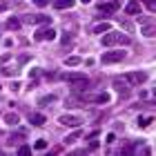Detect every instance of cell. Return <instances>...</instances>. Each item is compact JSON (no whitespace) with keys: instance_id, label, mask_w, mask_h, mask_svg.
Here are the masks:
<instances>
[{"instance_id":"1","label":"cell","mask_w":156,"mask_h":156,"mask_svg":"<svg viewBox=\"0 0 156 156\" xmlns=\"http://www.w3.org/2000/svg\"><path fill=\"white\" fill-rule=\"evenodd\" d=\"M103 47H112V45H129L132 38L127 36V34H118V31H105V36L101 38Z\"/></svg>"},{"instance_id":"2","label":"cell","mask_w":156,"mask_h":156,"mask_svg":"<svg viewBox=\"0 0 156 156\" xmlns=\"http://www.w3.org/2000/svg\"><path fill=\"white\" fill-rule=\"evenodd\" d=\"M65 78H67L69 85H74L76 91H80V89H85L89 85V80H87V76H85V74H67Z\"/></svg>"},{"instance_id":"3","label":"cell","mask_w":156,"mask_h":156,"mask_svg":"<svg viewBox=\"0 0 156 156\" xmlns=\"http://www.w3.org/2000/svg\"><path fill=\"white\" fill-rule=\"evenodd\" d=\"M123 80H125L127 85L138 87V85H143V83L147 80V74H145V72H127V74L123 76Z\"/></svg>"},{"instance_id":"4","label":"cell","mask_w":156,"mask_h":156,"mask_svg":"<svg viewBox=\"0 0 156 156\" xmlns=\"http://www.w3.org/2000/svg\"><path fill=\"white\" fill-rule=\"evenodd\" d=\"M118 9H120L118 0H103V2L98 5V11H101V13H116Z\"/></svg>"},{"instance_id":"5","label":"cell","mask_w":156,"mask_h":156,"mask_svg":"<svg viewBox=\"0 0 156 156\" xmlns=\"http://www.w3.org/2000/svg\"><path fill=\"white\" fill-rule=\"evenodd\" d=\"M56 38V29L54 27H42V29H38L36 34H34V40H54Z\"/></svg>"},{"instance_id":"6","label":"cell","mask_w":156,"mask_h":156,"mask_svg":"<svg viewBox=\"0 0 156 156\" xmlns=\"http://www.w3.org/2000/svg\"><path fill=\"white\" fill-rule=\"evenodd\" d=\"M125 58V51L120 49V51H105L103 54V65H112V62H120Z\"/></svg>"},{"instance_id":"7","label":"cell","mask_w":156,"mask_h":156,"mask_svg":"<svg viewBox=\"0 0 156 156\" xmlns=\"http://www.w3.org/2000/svg\"><path fill=\"white\" fill-rule=\"evenodd\" d=\"M58 123H60V125H65V127H80L83 120L78 118V116H69V114H65V116H60V118H58Z\"/></svg>"},{"instance_id":"8","label":"cell","mask_w":156,"mask_h":156,"mask_svg":"<svg viewBox=\"0 0 156 156\" xmlns=\"http://www.w3.org/2000/svg\"><path fill=\"white\" fill-rule=\"evenodd\" d=\"M125 13L127 16H138L140 13V0H129L125 5Z\"/></svg>"},{"instance_id":"9","label":"cell","mask_w":156,"mask_h":156,"mask_svg":"<svg viewBox=\"0 0 156 156\" xmlns=\"http://www.w3.org/2000/svg\"><path fill=\"white\" fill-rule=\"evenodd\" d=\"M83 101H87V103H109V96L107 94H94V96H83Z\"/></svg>"},{"instance_id":"10","label":"cell","mask_w":156,"mask_h":156,"mask_svg":"<svg viewBox=\"0 0 156 156\" xmlns=\"http://www.w3.org/2000/svg\"><path fill=\"white\" fill-rule=\"evenodd\" d=\"M34 25H49L51 23V16H45V13H38V16H31L29 18Z\"/></svg>"},{"instance_id":"11","label":"cell","mask_w":156,"mask_h":156,"mask_svg":"<svg viewBox=\"0 0 156 156\" xmlns=\"http://www.w3.org/2000/svg\"><path fill=\"white\" fill-rule=\"evenodd\" d=\"M74 5H76V0H54L56 9H72Z\"/></svg>"},{"instance_id":"12","label":"cell","mask_w":156,"mask_h":156,"mask_svg":"<svg viewBox=\"0 0 156 156\" xmlns=\"http://www.w3.org/2000/svg\"><path fill=\"white\" fill-rule=\"evenodd\" d=\"M114 87H116V91H118V94H123V96H127V94H129V89H127L125 80H120V78H116V80H114Z\"/></svg>"},{"instance_id":"13","label":"cell","mask_w":156,"mask_h":156,"mask_svg":"<svg viewBox=\"0 0 156 156\" xmlns=\"http://www.w3.org/2000/svg\"><path fill=\"white\" fill-rule=\"evenodd\" d=\"M29 120H31V125H36V127H42L47 118L42 116V114H31V116H29Z\"/></svg>"},{"instance_id":"14","label":"cell","mask_w":156,"mask_h":156,"mask_svg":"<svg viewBox=\"0 0 156 156\" xmlns=\"http://www.w3.org/2000/svg\"><path fill=\"white\" fill-rule=\"evenodd\" d=\"M109 29H112L109 23H98V25H94V29H91V31H94V34H105V31H109Z\"/></svg>"},{"instance_id":"15","label":"cell","mask_w":156,"mask_h":156,"mask_svg":"<svg viewBox=\"0 0 156 156\" xmlns=\"http://www.w3.org/2000/svg\"><path fill=\"white\" fill-rule=\"evenodd\" d=\"M80 134H83V132H80V129H78V127H76V132H72V134H69V136H65V145H72V143H76Z\"/></svg>"},{"instance_id":"16","label":"cell","mask_w":156,"mask_h":156,"mask_svg":"<svg viewBox=\"0 0 156 156\" xmlns=\"http://www.w3.org/2000/svg\"><path fill=\"white\" fill-rule=\"evenodd\" d=\"M5 123H7V125H18V123H20V118H18V114L9 112V114H5Z\"/></svg>"},{"instance_id":"17","label":"cell","mask_w":156,"mask_h":156,"mask_svg":"<svg viewBox=\"0 0 156 156\" xmlns=\"http://www.w3.org/2000/svg\"><path fill=\"white\" fill-rule=\"evenodd\" d=\"M7 29L18 31V29H20V20H18V18H9V20H7Z\"/></svg>"},{"instance_id":"18","label":"cell","mask_w":156,"mask_h":156,"mask_svg":"<svg viewBox=\"0 0 156 156\" xmlns=\"http://www.w3.org/2000/svg\"><path fill=\"white\" fill-rule=\"evenodd\" d=\"M51 103H56V94H49V96H42L40 101H38V105H51Z\"/></svg>"},{"instance_id":"19","label":"cell","mask_w":156,"mask_h":156,"mask_svg":"<svg viewBox=\"0 0 156 156\" xmlns=\"http://www.w3.org/2000/svg\"><path fill=\"white\" fill-rule=\"evenodd\" d=\"M65 65L67 67H76V65H80V58H78V56H69V58H65Z\"/></svg>"},{"instance_id":"20","label":"cell","mask_w":156,"mask_h":156,"mask_svg":"<svg viewBox=\"0 0 156 156\" xmlns=\"http://www.w3.org/2000/svg\"><path fill=\"white\" fill-rule=\"evenodd\" d=\"M34 150H38V152L47 150V140H45V138H38V140H36V145H34Z\"/></svg>"},{"instance_id":"21","label":"cell","mask_w":156,"mask_h":156,"mask_svg":"<svg viewBox=\"0 0 156 156\" xmlns=\"http://www.w3.org/2000/svg\"><path fill=\"white\" fill-rule=\"evenodd\" d=\"M152 120H154L152 116H140V118H138V125H140V127H147V125L152 123Z\"/></svg>"},{"instance_id":"22","label":"cell","mask_w":156,"mask_h":156,"mask_svg":"<svg viewBox=\"0 0 156 156\" xmlns=\"http://www.w3.org/2000/svg\"><path fill=\"white\" fill-rule=\"evenodd\" d=\"M143 34H145L147 38H152V36H154V27H152V25H147L145 29H143Z\"/></svg>"},{"instance_id":"23","label":"cell","mask_w":156,"mask_h":156,"mask_svg":"<svg viewBox=\"0 0 156 156\" xmlns=\"http://www.w3.org/2000/svg\"><path fill=\"white\" fill-rule=\"evenodd\" d=\"M18 154H20V156H27V154H31V147L23 145V147H20V150H18Z\"/></svg>"},{"instance_id":"24","label":"cell","mask_w":156,"mask_h":156,"mask_svg":"<svg viewBox=\"0 0 156 156\" xmlns=\"http://www.w3.org/2000/svg\"><path fill=\"white\" fill-rule=\"evenodd\" d=\"M96 150H98V140H91V145H89L85 152H96Z\"/></svg>"},{"instance_id":"25","label":"cell","mask_w":156,"mask_h":156,"mask_svg":"<svg viewBox=\"0 0 156 156\" xmlns=\"http://www.w3.org/2000/svg\"><path fill=\"white\" fill-rule=\"evenodd\" d=\"M0 72H2L5 76H13V74H16V72H13L11 67H2V69H0Z\"/></svg>"},{"instance_id":"26","label":"cell","mask_w":156,"mask_h":156,"mask_svg":"<svg viewBox=\"0 0 156 156\" xmlns=\"http://www.w3.org/2000/svg\"><path fill=\"white\" fill-rule=\"evenodd\" d=\"M145 7H147L150 11H154V9H156V2H154V0H145Z\"/></svg>"},{"instance_id":"27","label":"cell","mask_w":156,"mask_h":156,"mask_svg":"<svg viewBox=\"0 0 156 156\" xmlns=\"http://www.w3.org/2000/svg\"><path fill=\"white\" fill-rule=\"evenodd\" d=\"M51 0H34V5H38V7H47Z\"/></svg>"},{"instance_id":"28","label":"cell","mask_w":156,"mask_h":156,"mask_svg":"<svg viewBox=\"0 0 156 156\" xmlns=\"http://www.w3.org/2000/svg\"><path fill=\"white\" fill-rule=\"evenodd\" d=\"M69 42H72V36H69V34H65V36H62V45H69Z\"/></svg>"},{"instance_id":"29","label":"cell","mask_w":156,"mask_h":156,"mask_svg":"<svg viewBox=\"0 0 156 156\" xmlns=\"http://www.w3.org/2000/svg\"><path fill=\"white\" fill-rule=\"evenodd\" d=\"M123 27H125V31H132V29H134V27H132V23H127V20L123 23Z\"/></svg>"},{"instance_id":"30","label":"cell","mask_w":156,"mask_h":156,"mask_svg":"<svg viewBox=\"0 0 156 156\" xmlns=\"http://www.w3.org/2000/svg\"><path fill=\"white\" fill-rule=\"evenodd\" d=\"M18 89H20V83H18V80L11 83V91H18Z\"/></svg>"},{"instance_id":"31","label":"cell","mask_w":156,"mask_h":156,"mask_svg":"<svg viewBox=\"0 0 156 156\" xmlns=\"http://www.w3.org/2000/svg\"><path fill=\"white\" fill-rule=\"evenodd\" d=\"M80 2H83V5H87V2H91V0H80Z\"/></svg>"},{"instance_id":"32","label":"cell","mask_w":156,"mask_h":156,"mask_svg":"<svg viewBox=\"0 0 156 156\" xmlns=\"http://www.w3.org/2000/svg\"><path fill=\"white\" fill-rule=\"evenodd\" d=\"M2 9H5V5H0V11H2Z\"/></svg>"}]
</instances>
